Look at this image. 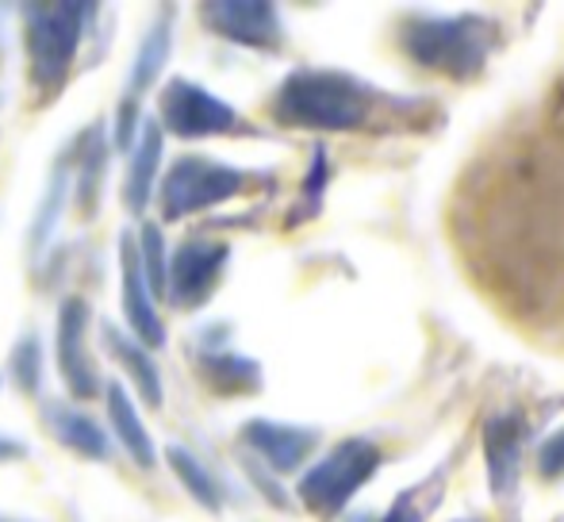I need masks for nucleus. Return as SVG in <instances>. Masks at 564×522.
I'll list each match as a JSON object with an SVG mask.
<instances>
[{
  "label": "nucleus",
  "mask_w": 564,
  "mask_h": 522,
  "mask_svg": "<svg viewBox=\"0 0 564 522\" xmlns=\"http://www.w3.org/2000/svg\"><path fill=\"white\" fill-rule=\"evenodd\" d=\"M139 242V261H142V276H147L150 296H165V265H170V254H165V235L158 224H142V231L134 235Z\"/></svg>",
  "instance_id": "b1692460"
},
{
  "label": "nucleus",
  "mask_w": 564,
  "mask_h": 522,
  "mask_svg": "<svg viewBox=\"0 0 564 522\" xmlns=\"http://www.w3.org/2000/svg\"><path fill=\"white\" fill-rule=\"evenodd\" d=\"M200 20L219 39L250 51H276L284 43L281 12L265 0H208L200 4Z\"/></svg>",
  "instance_id": "9b49d317"
},
{
  "label": "nucleus",
  "mask_w": 564,
  "mask_h": 522,
  "mask_svg": "<svg viewBox=\"0 0 564 522\" xmlns=\"http://www.w3.org/2000/svg\"><path fill=\"white\" fill-rule=\"evenodd\" d=\"M0 522H15V519H0Z\"/></svg>",
  "instance_id": "c756f323"
},
{
  "label": "nucleus",
  "mask_w": 564,
  "mask_h": 522,
  "mask_svg": "<svg viewBox=\"0 0 564 522\" xmlns=\"http://www.w3.org/2000/svg\"><path fill=\"white\" fill-rule=\"evenodd\" d=\"M100 15V4H23V46H28V85L35 108H46L66 93L85 31Z\"/></svg>",
  "instance_id": "7ed1b4c3"
},
{
  "label": "nucleus",
  "mask_w": 564,
  "mask_h": 522,
  "mask_svg": "<svg viewBox=\"0 0 564 522\" xmlns=\"http://www.w3.org/2000/svg\"><path fill=\"white\" fill-rule=\"evenodd\" d=\"M105 400H108V418H112V431H116L119 446L127 449V457H131L139 469H154V465H158V446H154V438H150L147 423L139 418V407H134L131 392H127L119 381H112L105 389Z\"/></svg>",
  "instance_id": "aec40b11"
},
{
  "label": "nucleus",
  "mask_w": 564,
  "mask_h": 522,
  "mask_svg": "<svg viewBox=\"0 0 564 522\" xmlns=\"http://www.w3.org/2000/svg\"><path fill=\"white\" fill-rule=\"evenodd\" d=\"M100 338H105V350L127 369V377L134 381V392L142 395V403L154 411L162 407L165 392H162V373H158V358H150L147 346H139L123 327H116V323H100Z\"/></svg>",
  "instance_id": "a211bd4d"
},
{
  "label": "nucleus",
  "mask_w": 564,
  "mask_h": 522,
  "mask_svg": "<svg viewBox=\"0 0 564 522\" xmlns=\"http://www.w3.org/2000/svg\"><path fill=\"white\" fill-rule=\"evenodd\" d=\"M400 43L411 62L446 74L453 81H473L499 46V28L488 15H415L400 28Z\"/></svg>",
  "instance_id": "20e7f679"
},
{
  "label": "nucleus",
  "mask_w": 564,
  "mask_h": 522,
  "mask_svg": "<svg viewBox=\"0 0 564 522\" xmlns=\"http://www.w3.org/2000/svg\"><path fill=\"white\" fill-rule=\"evenodd\" d=\"M380 469V449L365 438H346L323 457L319 465L304 472L296 496L312 515L335 519L346 511V503L369 485V477Z\"/></svg>",
  "instance_id": "423d86ee"
},
{
  "label": "nucleus",
  "mask_w": 564,
  "mask_h": 522,
  "mask_svg": "<svg viewBox=\"0 0 564 522\" xmlns=\"http://www.w3.org/2000/svg\"><path fill=\"white\" fill-rule=\"evenodd\" d=\"M242 442L276 472H292L304 465V457L315 449L319 431L312 426H292V423H273V418H250L242 426Z\"/></svg>",
  "instance_id": "4468645a"
},
{
  "label": "nucleus",
  "mask_w": 564,
  "mask_h": 522,
  "mask_svg": "<svg viewBox=\"0 0 564 522\" xmlns=\"http://www.w3.org/2000/svg\"><path fill=\"white\" fill-rule=\"evenodd\" d=\"M43 423H46V431L54 434L58 446L74 449V454L85 457V461H108V457H112L105 426H100L93 415H85V411L69 407L66 400H46Z\"/></svg>",
  "instance_id": "2eb2a0df"
},
{
  "label": "nucleus",
  "mask_w": 564,
  "mask_h": 522,
  "mask_svg": "<svg viewBox=\"0 0 564 522\" xmlns=\"http://www.w3.org/2000/svg\"><path fill=\"white\" fill-rule=\"evenodd\" d=\"M380 522H423V515H419L408 496H403V500H395V508L388 511V519H380Z\"/></svg>",
  "instance_id": "cd10ccee"
},
{
  "label": "nucleus",
  "mask_w": 564,
  "mask_h": 522,
  "mask_svg": "<svg viewBox=\"0 0 564 522\" xmlns=\"http://www.w3.org/2000/svg\"><path fill=\"white\" fill-rule=\"evenodd\" d=\"M162 150H165V131L158 128V120H150L142 134L131 146V165H127L123 177V208L131 216H142L150 208V196L158 185V165H162Z\"/></svg>",
  "instance_id": "dca6fc26"
},
{
  "label": "nucleus",
  "mask_w": 564,
  "mask_h": 522,
  "mask_svg": "<svg viewBox=\"0 0 564 522\" xmlns=\"http://www.w3.org/2000/svg\"><path fill=\"white\" fill-rule=\"evenodd\" d=\"M89 327H93L89 300L85 296L62 300L54 354H58V373L74 400H97V392H100V373H97V366H93V354H89Z\"/></svg>",
  "instance_id": "9d476101"
},
{
  "label": "nucleus",
  "mask_w": 564,
  "mask_h": 522,
  "mask_svg": "<svg viewBox=\"0 0 564 522\" xmlns=\"http://www.w3.org/2000/svg\"><path fill=\"white\" fill-rule=\"evenodd\" d=\"M553 146V154L564 162V85L557 89V97H553L550 105V139H545Z\"/></svg>",
  "instance_id": "bb28decb"
},
{
  "label": "nucleus",
  "mask_w": 564,
  "mask_h": 522,
  "mask_svg": "<svg viewBox=\"0 0 564 522\" xmlns=\"http://www.w3.org/2000/svg\"><path fill=\"white\" fill-rule=\"evenodd\" d=\"M8 373H12L15 389L23 395H39L43 392V342H39L35 330L15 338L12 358H8Z\"/></svg>",
  "instance_id": "5701e85b"
},
{
  "label": "nucleus",
  "mask_w": 564,
  "mask_h": 522,
  "mask_svg": "<svg viewBox=\"0 0 564 522\" xmlns=\"http://www.w3.org/2000/svg\"><path fill=\"white\" fill-rule=\"evenodd\" d=\"M170 51H173V8H162L158 20L150 23V31L142 35L139 51H134V62H131V69H127L123 97H119V108H116L112 146L123 150V154L134 146V128H139L142 100H147V93L154 89L158 77H162L165 62H170Z\"/></svg>",
  "instance_id": "6e6552de"
},
{
  "label": "nucleus",
  "mask_w": 564,
  "mask_h": 522,
  "mask_svg": "<svg viewBox=\"0 0 564 522\" xmlns=\"http://www.w3.org/2000/svg\"><path fill=\"white\" fill-rule=\"evenodd\" d=\"M522 438H527L522 415H496L484 426V457H488V477L496 496H503L519 477Z\"/></svg>",
  "instance_id": "f3484780"
},
{
  "label": "nucleus",
  "mask_w": 564,
  "mask_h": 522,
  "mask_svg": "<svg viewBox=\"0 0 564 522\" xmlns=\"http://www.w3.org/2000/svg\"><path fill=\"white\" fill-rule=\"evenodd\" d=\"M196 377L212 395H253L261 392V366L246 354L200 350L196 354Z\"/></svg>",
  "instance_id": "6ab92c4d"
},
{
  "label": "nucleus",
  "mask_w": 564,
  "mask_h": 522,
  "mask_svg": "<svg viewBox=\"0 0 564 522\" xmlns=\"http://www.w3.org/2000/svg\"><path fill=\"white\" fill-rule=\"evenodd\" d=\"M538 465H542L545 477H561L564 472V431H557L550 442H545L542 454H538Z\"/></svg>",
  "instance_id": "a878e982"
},
{
  "label": "nucleus",
  "mask_w": 564,
  "mask_h": 522,
  "mask_svg": "<svg viewBox=\"0 0 564 522\" xmlns=\"http://www.w3.org/2000/svg\"><path fill=\"white\" fill-rule=\"evenodd\" d=\"M158 128L177 134L185 142L216 139V134H246L242 116L224 97L208 93L193 77H170L158 93Z\"/></svg>",
  "instance_id": "0eeeda50"
},
{
  "label": "nucleus",
  "mask_w": 564,
  "mask_h": 522,
  "mask_svg": "<svg viewBox=\"0 0 564 522\" xmlns=\"http://www.w3.org/2000/svg\"><path fill=\"white\" fill-rule=\"evenodd\" d=\"M108 154H112V139H108L105 123H89L69 146V165H74V200L82 224H93L100 216V196H105V173Z\"/></svg>",
  "instance_id": "ddd939ff"
},
{
  "label": "nucleus",
  "mask_w": 564,
  "mask_h": 522,
  "mask_svg": "<svg viewBox=\"0 0 564 522\" xmlns=\"http://www.w3.org/2000/svg\"><path fill=\"white\" fill-rule=\"evenodd\" d=\"M312 177L304 181V211H300L296 219H292V224H300V219L304 216H315V211H319V193H323V185H327V154H323V150H315V162H312Z\"/></svg>",
  "instance_id": "393cba45"
},
{
  "label": "nucleus",
  "mask_w": 564,
  "mask_h": 522,
  "mask_svg": "<svg viewBox=\"0 0 564 522\" xmlns=\"http://www.w3.org/2000/svg\"><path fill=\"white\" fill-rule=\"evenodd\" d=\"M119 284H123V315H127V335L134 338L147 350H162L165 346V323L158 315V300L150 296L147 276H142V261H139V242L131 231H123L119 239Z\"/></svg>",
  "instance_id": "f8f14e48"
},
{
  "label": "nucleus",
  "mask_w": 564,
  "mask_h": 522,
  "mask_svg": "<svg viewBox=\"0 0 564 522\" xmlns=\"http://www.w3.org/2000/svg\"><path fill=\"white\" fill-rule=\"evenodd\" d=\"M165 465H170L173 472H177V480L185 485V492L193 496L200 508L208 511H224V488H219V480L212 477L208 469H204V461L193 454V449L185 446H165Z\"/></svg>",
  "instance_id": "4be33fe9"
},
{
  "label": "nucleus",
  "mask_w": 564,
  "mask_h": 522,
  "mask_svg": "<svg viewBox=\"0 0 564 522\" xmlns=\"http://www.w3.org/2000/svg\"><path fill=\"white\" fill-rule=\"evenodd\" d=\"M69 181H74V165H69V150H66V154L58 157V165H54V173H51V185H46L43 208H39L35 224H31L28 250H31V258H35V261L46 254V247H51L54 235H58V224H62V216H66Z\"/></svg>",
  "instance_id": "412c9836"
},
{
  "label": "nucleus",
  "mask_w": 564,
  "mask_h": 522,
  "mask_svg": "<svg viewBox=\"0 0 564 522\" xmlns=\"http://www.w3.org/2000/svg\"><path fill=\"white\" fill-rule=\"evenodd\" d=\"M453 227L476 281L514 315L564 304V162L550 142H503L468 170Z\"/></svg>",
  "instance_id": "f257e3e1"
},
{
  "label": "nucleus",
  "mask_w": 564,
  "mask_h": 522,
  "mask_svg": "<svg viewBox=\"0 0 564 522\" xmlns=\"http://www.w3.org/2000/svg\"><path fill=\"white\" fill-rule=\"evenodd\" d=\"M411 100L384 97L369 81L341 69H296L273 93V116L281 128L296 131H372L388 116L411 112Z\"/></svg>",
  "instance_id": "f03ea898"
},
{
  "label": "nucleus",
  "mask_w": 564,
  "mask_h": 522,
  "mask_svg": "<svg viewBox=\"0 0 564 522\" xmlns=\"http://www.w3.org/2000/svg\"><path fill=\"white\" fill-rule=\"evenodd\" d=\"M250 188L253 173L238 170V165L216 162L208 154H181L162 181V219L165 224H181V219L219 208V204L235 200V196L250 193Z\"/></svg>",
  "instance_id": "39448f33"
},
{
  "label": "nucleus",
  "mask_w": 564,
  "mask_h": 522,
  "mask_svg": "<svg viewBox=\"0 0 564 522\" xmlns=\"http://www.w3.org/2000/svg\"><path fill=\"white\" fill-rule=\"evenodd\" d=\"M23 457H28V446H23L20 438L0 434V461H23Z\"/></svg>",
  "instance_id": "c85d7f7f"
},
{
  "label": "nucleus",
  "mask_w": 564,
  "mask_h": 522,
  "mask_svg": "<svg viewBox=\"0 0 564 522\" xmlns=\"http://www.w3.org/2000/svg\"><path fill=\"white\" fill-rule=\"evenodd\" d=\"M230 261V242L208 239V235H193L173 250L170 265H165V296L181 312H196L212 300L219 289Z\"/></svg>",
  "instance_id": "1a4fd4ad"
}]
</instances>
